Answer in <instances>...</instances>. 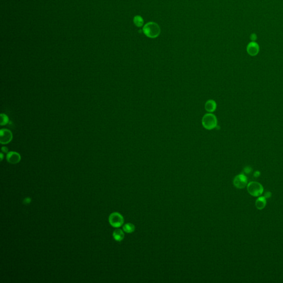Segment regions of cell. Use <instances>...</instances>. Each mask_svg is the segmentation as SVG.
<instances>
[{
    "label": "cell",
    "mask_w": 283,
    "mask_h": 283,
    "mask_svg": "<svg viewBox=\"0 0 283 283\" xmlns=\"http://www.w3.org/2000/svg\"><path fill=\"white\" fill-rule=\"evenodd\" d=\"M143 32L147 37L154 38L158 37L160 32V29L155 22H149L143 27Z\"/></svg>",
    "instance_id": "6da1fadb"
},
{
    "label": "cell",
    "mask_w": 283,
    "mask_h": 283,
    "mask_svg": "<svg viewBox=\"0 0 283 283\" xmlns=\"http://www.w3.org/2000/svg\"><path fill=\"white\" fill-rule=\"evenodd\" d=\"M263 187L261 184L256 181H252L247 185V191L250 195L258 197L263 192Z\"/></svg>",
    "instance_id": "7a4b0ae2"
},
{
    "label": "cell",
    "mask_w": 283,
    "mask_h": 283,
    "mask_svg": "<svg viewBox=\"0 0 283 283\" xmlns=\"http://www.w3.org/2000/svg\"><path fill=\"white\" fill-rule=\"evenodd\" d=\"M202 125L207 129H212L217 126V119L216 116L212 114H207L203 118Z\"/></svg>",
    "instance_id": "3957f363"
},
{
    "label": "cell",
    "mask_w": 283,
    "mask_h": 283,
    "mask_svg": "<svg viewBox=\"0 0 283 283\" xmlns=\"http://www.w3.org/2000/svg\"><path fill=\"white\" fill-rule=\"evenodd\" d=\"M108 221L111 226L115 228L120 227L124 223L123 217L120 213L117 212L111 213Z\"/></svg>",
    "instance_id": "277c9868"
},
{
    "label": "cell",
    "mask_w": 283,
    "mask_h": 283,
    "mask_svg": "<svg viewBox=\"0 0 283 283\" xmlns=\"http://www.w3.org/2000/svg\"><path fill=\"white\" fill-rule=\"evenodd\" d=\"M247 178L244 174H239L233 179V185L235 188L243 189L246 187L248 183Z\"/></svg>",
    "instance_id": "5b68a950"
},
{
    "label": "cell",
    "mask_w": 283,
    "mask_h": 283,
    "mask_svg": "<svg viewBox=\"0 0 283 283\" xmlns=\"http://www.w3.org/2000/svg\"><path fill=\"white\" fill-rule=\"evenodd\" d=\"M1 143L2 144H7L9 143L12 140V133L11 132L6 129H4L1 131Z\"/></svg>",
    "instance_id": "8992f818"
},
{
    "label": "cell",
    "mask_w": 283,
    "mask_h": 283,
    "mask_svg": "<svg viewBox=\"0 0 283 283\" xmlns=\"http://www.w3.org/2000/svg\"><path fill=\"white\" fill-rule=\"evenodd\" d=\"M7 160L11 164H15L19 163L21 160V156L18 153L11 152H9L7 155Z\"/></svg>",
    "instance_id": "52a82bcc"
},
{
    "label": "cell",
    "mask_w": 283,
    "mask_h": 283,
    "mask_svg": "<svg viewBox=\"0 0 283 283\" xmlns=\"http://www.w3.org/2000/svg\"><path fill=\"white\" fill-rule=\"evenodd\" d=\"M247 51L250 55L255 56L258 53L259 51V47L257 43H256L255 42H252L248 45Z\"/></svg>",
    "instance_id": "ba28073f"
},
{
    "label": "cell",
    "mask_w": 283,
    "mask_h": 283,
    "mask_svg": "<svg viewBox=\"0 0 283 283\" xmlns=\"http://www.w3.org/2000/svg\"><path fill=\"white\" fill-rule=\"evenodd\" d=\"M256 207L258 210H263L264 209L267 204V200L264 196H261L256 201Z\"/></svg>",
    "instance_id": "9c48e42d"
},
{
    "label": "cell",
    "mask_w": 283,
    "mask_h": 283,
    "mask_svg": "<svg viewBox=\"0 0 283 283\" xmlns=\"http://www.w3.org/2000/svg\"><path fill=\"white\" fill-rule=\"evenodd\" d=\"M113 237L115 241L117 242H121L124 239V232L121 229H116L113 232Z\"/></svg>",
    "instance_id": "30bf717a"
},
{
    "label": "cell",
    "mask_w": 283,
    "mask_h": 283,
    "mask_svg": "<svg viewBox=\"0 0 283 283\" xmlns=\"http://www.w3.org/2000/svg\"><path fill=\"white\" fill-rule=\"evenodd\" d=\"M216 103L215 101L212 100H210L206 102L205 104V109L208 112H213L214 111L216 110Z\"/></svg>",
    "instance_id": "8fae6325"
},
{
    "label": "cell",
    "mask_w": 283,
    "mask_h": 283,
    "mask_svg": "<svg viewBox=\"0 0 283 283\" xmlns=\"http://www.w3.org/2000/svg\"><path fill=\"white\" fill-rule=\"evenodd\" d=\"M123 230L126 233H131L134 231L135 226L131 223H127L123 226Z\"/></svg>",
    "instance_id": "7c38bea8"
},
{
    "label": "cell",
    "mask_w": 283,
    "mask_h": 283,
    "mask_svg": "<svg viewBox=\"0 0 283 283\" xmlns=\"http://www.w3.org/2000/svg\"><path fill=\"white\" fill-rule=\"evenodd\" d=\"M133 22L135 24V25L138 27H142L143 25V19L140 16H137L136 17H134Z\"/></svg>",
    "instance_id": "4fadbf2b"
},
{
    "label": "cell",
    "mask_w": 283,
    "mask_h": 283,
    "mask_svg": "<svg viewBox=\"0 0 283 283\" xmlns=\"http://www.w3.org/2000/svg\"><path fill=\"white\" fill-rule=\"evenodd\" d=\"M8 121V118L7 117L5 114H1V124L2 125H6V123H7Z\"/></svg>",
    "instance_id": "5bb4252c"
},
{
    "label": "cell",
    "mask_w": 283,
    "mask_h": 283,
    "mask_svg": "<svg viewBox=\"0 0 283 283\" xmlns=\"http://www.w3.org/2000/svg\"><path fill=\"white\" fill-rule=\"evenodd\" d=\"M32 201V200L30 198H26L25 199L23 200V203L25 204V205H28L30 204V202Z\"/></svg>",
    "instance_id": "9a60e30c"
},
{
    "label": "cell",
    "mask_w": 283,
    "mask_h": 283,
    "mask_svg": "<svg viewBox=\"0 0 283 283\" xmlns=\"http://www.w3.org/2000/svg\"><path fill=\"white\" fill-rule=\"evenodd\" d=\"M250 40L252 41V42H255L256 41L257 38V35L255 34V33H253L250 35Z\"/></svg>",
    "instance_id": "2e32d148"
},
{
    "label": "cell",
    "mask_w": 283,
    "mask_h": 283,
    "mask_svg": "<svg viewBox=\"0 0 283 283\" xmlns=\"http://www.w3.org/2000/svg\"><path fill=\"white\" fill-rule=\"evenodd\" d=\"M271 196H272V193H271L270 192H269V191H267V192H266L265 193V195L264 196L266 199H268V198L271 197Z\"/></svg>",
    "instance_id": "e0dca14e"
},
{
    "label": "cell",
    "mask_w": 283,
    "mask_h": 283,
    "mask_svg": "<svg viewBox=\"0 0 283 283\" xmlns=\"http://www.w3.org/2000/svg\"><path fill=\"white\" fill-rule=\"evenodd\" d=\"M244 171L245 173H250V172H251V171H252V169H251L250 168V167H246V168H245L244 169Z\"/></svg>",
    "instance_id": "ac0fdd59"
},
{
    "label": "cell",
    "mask_w": 283,
    "mask_h": 283,
    "mask_svg": "<svg viewBox=\"0 0 283 283\" xmlns=\"http://www.w3.org/2000/svg\"><path fill=\"white\" fill-rule=\"evenodd\" d=\"M259 175H260V173H259V172H255L254 174V176L255 177H256V178L259 177Z\"/></svg>",
    "instance_id": "d6986e66"
},
{
    "label": "cell",
    "mask_w": 283,
    "mask_h": 283,
    "mask_svg": "<svg viewBox=\"0 0 283 283\" xmlns=\"http://www.w3.org/2000/svg\"><path fill=\"white\" fill-rule=\"evenodd\" d=\"M2 151L4 152V153H6V152H7V148H6V147H3V148H2Z\"/></svg>",
    "instance_id": "ffe728a7"
},
{
    "label": "cell",
    "mask_w": 283,
    "mask_h": 283,
    "mask_svg": "<svg viewBox=\"0 0 283 283\" xmlns=\"http://www.w3.org/2000/svg\"><path fill=\"white\" fill-rule=\"evenodd\" d=\"M1 160H2V159H3V154L1 153Z\"/></svg>",
    "instance_id": "44dd1931"
}]
</instances>
